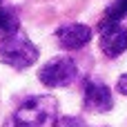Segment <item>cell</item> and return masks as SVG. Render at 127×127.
I'll list each match as a JSON object with an SVG mask.
<instances>
[{"label":"cell","mask_w":127,"mask_h":127,"mask_svg":"<svg viewBox=\"0 0 127 127\" xmlns=\"http://www.w3.org/2000/svg\"><path fill=\"white\" fill-rule=\"evenodd\" d=\"M13 118L22 127H47L58 118V103L54 96H33L13 112Z\"/></svg>","instance_id":"1"},{"label":"cell","mask_w":127,"mask_h":127,"mask_svg":"<svg viewBox=\"0 0 127 127\" xmlns=\"http://www.w3.org/2000/svg\"><path fill=\"white\" fill-rule=\"evenodd\" d=\"M38 60V47L25 36V33H13L0 40V63L13 69H27Z\"/></svg>","instance_id":"2"},{"label":"cell","mask_w":127,"mask_h":127,"mask_svg":"<svg viewBox=\"0 0 127 127\" xmlns=\"http://www.w3.org/2000/svg\"><path fill=\"white\" fill-rule=\"evenodd\" d=\"M38 78L45 87H67L78 78V67L71 58L58 56L45 63L38 71Z\"/></svg>","instance_id":"3"},{"label":"cell","mask_w":127,"mask_h":127,"mask_svg":"<svg viewBox=\"0 0 127 127\" xmlns=\"http://www.w3.org/2000/svg\"><path fill=\"white\" fill-rule=\"evenodd\" d=\"M83 105L92 114H105L114 107L112 89L100 80H87L83 89Z\"/></svg>","instance_id":"4"},{"label":"cell","mask_w":127,"mask_h":127,"mask_svg":"<svg viewBox=\"0 0 127 127\" xmlns=\"http://www.w3.org/2000/svg\"><path fill=\"white\" fill-rule=\"evenodd\" d=\"M98 29H100L98 45L105 56L116 58L127 49V27H123L121 22H100Z\"/></svg>","instance_id":"5"},{"label":"cell","mask_w":127,"mask_h":127,"mask_svg":"<svg viewBox=\"0 0 127 127\" xmlns=\"http://www.w3.org/2000/svg\"><path fill=\"white\" fill-rule=\"evenodd\" d=\"M56 40L60 42L63 49H80L92 40V29L80 22L63 25L60 29H56Z\"/></svg>","instance_id":"6"},{"label":"cell","mask_w":127,"mask_h":127,"mask_svg":"<svg viewBox=\"0 0 127 127\" xmlns=\"http://www.w3.org/2000/svg\"><path fill=\"white\" fill-rule=\"evenodd\" d=\"M18 31H20V20H18L16 11L7 9V7H0V40L18 33Z\"/></svg>","instance_id":"7"},{"label":"cell","mask_w":127,"mask_h":127,"mask_svg":"<svg viewBox=\"0 0 127 127\" xmlns=\"http://www.w3.org/2000/svg\"><path fill=\"white\" fill-rule=\"evenodd\" d=\"M127 16V0H114L105 9V18L100 22H121Z\"/></svg>","instance_id":"8"},{"label":"cell","mask_w":127,"mask_h":127,"mask_svg":"<svg viewBox=\"0 0 127 127\" xmlns=\"http://www.w3.org/2000/svg\"><path fill=\"white\" fill-rule=\"evenodd\" d=\"M54 127H87V125L78 116H60V118L54 121Z\"/></svg>","instance_id":"9"},{"label":"cell","mask_w":127,"mask_h":127,"mask_svg":"<svg viewBox=\"0 0 127 127\" xmlns=\"http://www.w3.org/2000/svg\"><path fill=\"white\" fill-rule=\"evenodd\" d=\"M116 89H118L123 96H127V74H123V76L118 78V83H116Z\"/></svg>","instance_id":"10"},{"label":"cell","mask_w":127,"mask_h":127,"mask_svg":"<svg viewBox=\"0 0 127 127\" xmlns=\"http://www.w3.org/2000/svg\"><path fill=\"white\" fill-rule=\"evenodd\" d=\"M2 127H22V125H20V123L11 116V118H7V121H4V125H2Z\"/></svg>","instance_id":"11"},{"label":"cell","mask_w":127,"mask_h":127,"mask_svg":"<svg viewBox=\"0 0 127 127\" xmlns=\"http://www.w3.org/2000/svg\"><path fill=\"white\" fill-rule=\"evenodd\" d=\"M2 2H4V0H0V7H2Z\"/></svg>","instance_id":"12"}]
</instances>
